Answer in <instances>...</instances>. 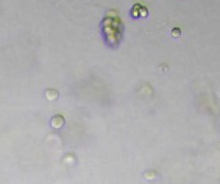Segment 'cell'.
<instances>
[{"label": "cell", "instance_id": "obj_1", "mask_svg": "<svg viewBox=\"0 0 220 184\" xmlns=\"http://www.w3.org/2000/svg\"><path fill=\"white\" fill-rule=\"evenodd\" d=\"M52 125H53V127H55V128L62 127V126L64 125V118H63L62 116H55V117H53V119H52Z\"/></svg>", "mask_w": 220, "mask_h": 184}, {"label": "cell", "instance_id": "obj_2", "mask_svg": "<svg viewBox=\"0 0 220 184\" xmlns=\"http://www.w3.org/2000/svg\"><path fill=\"white\" fill-rule=\"evenodd\" d=\"M172 34H173L174 36H178V35L181 34V30H179V29H174L173 31H172Z\"/></svg>", "mask_w": 220, "mask_h": 184}]
</instances>
